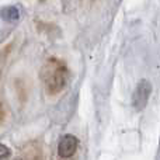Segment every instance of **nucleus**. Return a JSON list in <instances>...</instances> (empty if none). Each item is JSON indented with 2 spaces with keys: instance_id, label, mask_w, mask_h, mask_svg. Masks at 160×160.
<instances>
[{
  "instance_id": "obj_1",
  "label": "nucleus",
  "mask_w": 160,
  "mask_h": 160,
  "mask_svg": "<svg viewBox=\"0 0 160 160\" xmlns=\"http://www.w3.org/2000/svg\"><path fill=\"white\" fill-rule=\"evenodd\" d=\"M41 80L48 94L55 96L61 93L69 83V70L59 59H48L41 69Z\"/></svg>"
},
{
  "instance_id": "obj_2",
  "label": "nucleus",
  "mask_w": 160,
  "mask_h": 160,
  "mask_svg": "<svg viewBox=\"0 0 160 160\" xmlns=\"http://www.w3.org/2000/svg\"><path fill=\"white\" fill-rule=\"evenodd\" d=\"M150 94H152V83L146 79L141 80L132 94L133 108H135L136 111L145 110V107H146L148 101H149V98H150Z\"/></svg>"
},
{
  "instance_id": "obj_3",
  "label": "nucleus",
  "mask_w": 160,
  "mask_h": 160,
  "mask_svg": "<svg viewBox=\"0 0 160 160\" xmlns=\"http://www.w3.org/2000/svg\"><path fill=\"white\" fill-rule=\"evenodd\" d=\"M79 146V141L75 135H70V133H66L61 138L58 143V155L59 158L62 159H69L72 158L76 153Z\"/></svg>"
},
{
  "instance_id": "obj_4",
  "label": "nucleus",
  "mask_w": 160,
  "mask_h": 160,
  "mask_svg": "<svg viewBox=\"0 0 160 160\" xmlns=\"http://www.w3.org/2000/svg\"><path fill=\"white\" fill-rule=\"evenodd\" d=\"M0 14H2V18L7 20V21H16V20L20 18V11H18V8L14 7V6L4 7L0 11Z\"/></svg>"
},
{
  "instance_id": "obj_5",
  "label": "nucleus",
  "mask_w": 160,
  "mask_h": 160,
  "mask_svg": "<svg viewBox=\"0 0 160 160\" xmlns=\"http://www.w3.org/2000/svg\"><path fill=\"white\" fill-rule=\"evenodd\" d=\"M11 156V150L6 145L0 143V159H7Z\"/></svg>"
},
{
  "instance_id": "obj_6",
  "label": "nucleus",
  "mask_w": 160,
  "mask_h": 160,
  "mask_svg": "<svg viewBox=\"0 0 160 160\" xmlns=\"http://www.w3.org/2000/svg\"><path fill=\"white\" fill-rule=\"evenodd\" d=\"M3 118H4V107H3V102L0 101V122L3 121Z\"/></svg>"
}]
</instances>
